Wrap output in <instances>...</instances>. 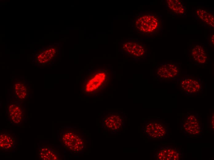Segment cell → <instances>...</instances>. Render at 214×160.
Instances as JSON below:
<instances>
[{"mask_svg": "<svg viewBox=\"0 0 214 160\" xmlns=\"http://www.w3.org/2000/svg\"><path fill=\"white\" fill-rule=\"evenodd\" d=\"M15 141L14 137L9 134L2 132L0 134V148L3 151L11 150L15 146Z\"/></svg>", "mask_w": 214, "mask_h": 160, "instance_id": "obj_9", "label": "cell"}, {"mask_svg": "<svg viewBox=\"0 0 214 160\" xmlns=\"http://www.w3.org/2000/svg\"><path fill=\"white\" fill-rule=\"evenodd\" d=\"M38 155L39 158L44 160H57L59 158L57 153L49 148L42 146L39 148Z\"/></svg>", "mask_w": 214, "mask_h": 160, "instance_id": "obj_14", "label": "cell"}, {"mask_svg": "<svg viewBox=\"0 0 214 160\" xmlns=\"http://www.w3.org/2000/svg\"><path fill=\"white\" fill-rule=\"evenodd\" d=\"M9 120L14 124H19L23 119V111L20 104L14 103L11 104L8 110Z\"/></svg>", "mask_w": 214, "mask_h": 160, "instance_id": "obj_5", "label": "cell"}, {"mask_svg": "<svg viewBox=\"0 0 214 160\" xmlns=\"http://www.w3.org/2000/svg\"><path fill=\"white\" fill-rule=\"evenodd\" d=\"M122 117L119 114H113L107 116L103 119L104 127L111 131L119 130L122 125Z\"/></svg>", "mask_w": 214, "mask_h": 160, "instance_id": "obj_6", "label": "cell"}, {"mask_svg": "<svg viewBox=\"0 0 214 160\" xmlns=\"http://www.w3.org/2000/svg\"><path fill=\"white\" fill-rule=\"evenodd\" d=\"M60 139L64 146L73 153H80L84 149V139L77 130L69 129L62 130Z\"/></svg>", "mask_w": 214, "mask_h": 160, "instance_id": "obj_2", "label": "cell"}, {"mask_svg": "<svg viewBox=\"0 0 214 160\" xmlns=\"http://www.w3.org/2000/svg\"><path fill=\"white\" fill-rule=\"evenodd\" d=\"M14 90L15 95L20 100H24L27 96L28 89L25 83L18 81L14 86Z\"/></svg>", "mask_w": 214, "mask_h": 160, "instance_id": "obj_15", "label": "cell"}, {"mask_svg": "<svg viewBox=\"0 0 214 160\" xmlns=\"http://www.w3.org/2000/svg\"><path fill=\"white\" fill-rule=\"evenodd\" d=\"M162 21L157 15L152 14H144L136 20L135 26L141 32L147 34L156 33L161 29Z\"/></svg>", "mask_w": 214, "mask_h": 160, "instance_id": "obj_3", "label": "cell"}, {"mask_svg": "<svg viewBox=\"0 0 214 160\" xmlns=\"http://www.w3.org/2000/svg\"><path fill=\"white\" fill-rule=\"evenodd\" d=\"M122 48L128 54L137 57L143 56L145 52V48L143 45L134 42L124 43Z\"/></svg>", "mask_w": 214, "mask_h": 160, "instance_id": "obj_7", "label": "cell"}, {"mask_svg": "<svg viewBox=\"0 0 214 160\" xmlns=\"http://www.w3.org/2000/svg\"><path fill=\"white\" fill-rule=\"evenodd\" d=\"M163 127L157 123H149L145 129V132L153 138H160L165 133Z\"/></svg>", "mask_w": 214, "mask_h": 160, "instance_id": "obj_11", "label": "cell"}, {"mask_svg": "<svg viewBox=\"0 0 214 160\" xmlns=\"http://www.w3.org/2000/svg\"><path fill=\"white\" fill-rule=\"evenodd\" d=\"M166 2L167 8L172 13L178 15L185 13L186 7L181 1L167 0Z\"/></svg>", "mask_w": 214, "mask_h": 160, "instance_id": "obj_10", "label": "cell"}, {"mask_svg": "<svg viewBox=\"0 0 214 160\" xmlns=\"http://www.w3.org/2000/svg\"><path fill=\"white\" fill-rule=\"evenodd\" d=\"M214 34H212L211 37L210 38V41L211 43L213 46L214 45Z\"/></svg>", "mask_w": 214, "mask_h": 160, "instance_id": "obj_16", "label": "cell"}, {"mask_svg": "<svg viewBox=\"0 0 214 160\" xmlns=\"http://www.w3.org/2000/svg\"><path fill=\"white\" fill-rule=\"evenodd\" d=\"M179 70V68L176 64L173 63H165L158 69L157 74L162 79H172L177 76Z\"/></svg>", "mask_w": 214, "mask_h": 160, "instance_id": "obj_4", "label": "cell"}, {"mask_svg": "<svg viewBox=\"0 0 214 160\" xmlns=\"http://www.w3.org/2000/svg\"><path fill=\"white\" fill-rule=\"evenodd\" d=\"M191 56L193 60L200 64H205L207 60V55L205 48L199 45H196L192 48Z\"/></svg>", "mask_w": 214, "mask_h": 160, "instance_id": "obj_8", "label": "cell"}, {"mask_svg": "<svg viewBox=\"0 0 214 160\" xmlns=\"http://www.w3.org/2000/svg\"><path fill=\"white\" fill-rule=\"evenodd\" d=\"M197 18L204 23L212 27H214V15L210 11L202 9H197L196 11Z\"/></svg>", "mask_w": 214, "mask_h": 160, "instance_id": "obj_13", "label": "cell"}, {"mask_svg": "<svg viewBox=\"0 0 214 160\" xmlns=\"http://www.w3.org/2000/svg\"><path fill=\"white\" fill-rule=\"evenodd\" d=\"M110 78V72L106 68L97 69L89 72L83 80L82 92L87 94L97 92L107 84Z\"/></svg>", "mask_w": 214, "mask_h": 160, "instance_id": "obj_1", "label": "cell"}, {"mask_svg": "<svg viewBox=\"0 0 214 160\" xmlns=\"http://www.w3.org/2000/svg\"><path fill=\"white\" fill-rule=\"evenodd\" d=\"M182 88L189 93H196L200 89V85L195 79L191 78H185L182 80L181 82Z\"/></svg>", "mask_w": 214, "mask_h": 160, "instance_id": "obj_12", "label": "cell"}]
</instances>
